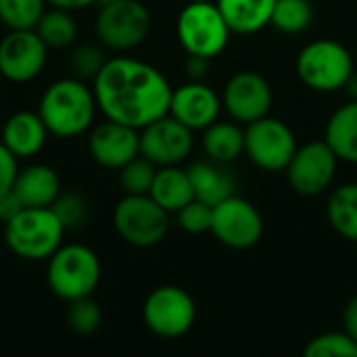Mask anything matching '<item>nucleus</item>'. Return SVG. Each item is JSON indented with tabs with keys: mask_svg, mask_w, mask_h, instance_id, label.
<instances>
[{
	"mask_svg": "<svg viewBox=\"0 0 357 357\" xmlns=\"http://www.w3.org/2000/svg\"><path fill=\"white\" fill-rule=\"evenodd\" d=\"M209 67H211V59H205V56L188 54L184 61V71L188 79H195V82H205V77L209 75Z\"/></svg>",
	"mask_w": 357,
	"mask_h": 357,
	"instance_id": "obj_36",
	"label": "nucleus"
},
{
	"mask_svg": "<svg viewBox=\"0 0 357 357\" xmlns=\"http://www.w3.org/2000/svg\"><path fill=\"white\" fill-rule=\"evenodd\" d=\"M105 63H107L105 48L94 46V44H82L69 56V69H71L73 77L84 79V82H92Z\"/></svg>",
	"mask_w": 357,
	"mask_h": 357,
	"instance_id": "obj_32",
	"label": "nucleus"
},
{
	"mask_svg": "<svg viewBox=\"0 0 357 357\" xmlns=\"http://www.w3.org/2000/svg\"><path fill=\"white\" fill-rule=\"evenodd\" d=\"M345 90H347V94H349L351 100H357V69L351 71V75H349V79L345 84Z\"/></svg>",
	"mask_w": 357,
	"mask_h": 357,
	"instance_id": "obj_40",
	"label": "nucleus"
},
{
	"mask_svg": "<svg viewBox=\"0 0 357 357\" xmlns=\"http://www.w3.org/2000/svg\"><path fill=\"white\" fill-rule=\"evenodd\" d=\"M88 153L105 169H121L140 155V130L126 123L105 119L90 130Z\"/></svg>",
	"mask_w": 357,
	"mask_h": 357,
	"instance_id": "obj_16",
	"label": "nucleus"
},
{
	"mask_svg": "<svg viewBox=\"0 0 357 357\" xmlns=\"http://www.w3.org/2000/svg\"><path fill=\"white\" fill-rule=\"evenodd\" d=\"M176 36L186 54L215 59L228 48L232 31L215 2L192 0L178 15Z\"/></svg>",
	"mask_w": 357,
	"mask_h": 357,
	"instance_id": "obj_6",
	"label": "nucleus"
},
{
	"mask_svg": "<svg viewBox=\"0 0 357 357\" xmlns=\"http://www.w3.org/2000/svg\"><path fill=\"white\" fill-rule=\"evenodd\" d=\"M232 33L251 36L272 23L276 0H215Z\"/></svg>",
	"mask_w": 357,
	"mask_h": 357,
	"instance_id": "obj_21",
	"label": "nucleus"
},
{
	"mask_svg": "<svg viewBox=\"0 0 357 357\" xmlns=\"http://www.w3.org/2000/svg\"><path fill=\"white\" fill-rule=\"evenodd\" d=\"M303 354L307 357H357V341H354L345 331L324 333L314 337Z\"/></svg>",
	"mask_w": 357,
	"mask_h": 357,
	"instance_id": "obj_31",
	"label": "nucleus"
},
{
	"mask_svg": "<svg viewBox=\"0 0 357 357\" xmlns=\"http://www.w3.org/2000/svg\"><path fill=\"white\" fill-rule=\"evenodd\" d=\"M100 259L86 245H61L48 257V287L67 303L82 297H92L100 282Z\"/></svg>",
	"mask_w": 357,
	"mask_h": 357,
	"instance_id": "obj_4",
	"label": "nucleus"
},
{
	"mask_svg": "<svg viewBox=\"0 0 357 357\" xmlns=\"http://www.w3.org/2000/svg\"><path fill=\"white\" fill-rule=\"evenodd\" d=\"M46 4V0H0V21L8 29H33Z\"/></svg>",
	"mask_w": 357,
	"mask_h": 357,
	"instance_id": "obj_28",
	"label": "nucleus"
},
{
	"mask_svg": "<svg viewBox=\"0 0 357 357\" xmlns=\"http://www.w3.org/2000/svg\"><path fill=\"white\" fill-rule=\"evenodd\" d=\"M272 86L259 71H236L224 86L222 105L230 119L243 126L266 117L272 109Z\"/></svg>",
	"mask_w": 357,
	"mask_h": 357,
	"instance_id": "obj_14",
	"label": "nucleus"
},
{
	"mask_svg": "<svg viewBox=\"0 0 357 357\" xmlns=\"http://www.w3.org/2000/svg\"><path fill=\"white\" fill-rule=\"evenodd\" d=\"M299 79L316 92L343 90L356 69L354 54L347 46L333 38H322L305 44L295 61Z\"/></svg>",
	"mask_w": 357,
	"mask_h": 357,
	"instance_id": "obj_5",
	"label": "nucleus"
},
{
	"mask_svg": "<svg viewBox=\"0 0 357 357\" xmlns=\"http://www.w3.org/2000/svg\"><path fill=\"white\" fill-rule=\"evenodd\" d=\"M192 130L180 123L169 113L140 130V155L157 167L180 165L192 153Z\"/></svg>",
	"mask_w": 357,
	"mask_h": 357,
	"instance_id": "obj_15",
	"label": "nucleus"
},
{
	"mask_svg": "<svg viewBox=\"0 0 357 357\" xmlns=\"http://www.w3.org/2000/svg\"><path fill=\"white\" fill-rule=\"evenodd\" d=\"M324 140L335 151L339 161L357 165V100L349 98V102L331 115Z\"/></svg>",
	"mask_w": 357,
	"mask_h": 357,
	"instance_id": "obj_22",
	"label": "nucleus"
},
{
	"mask_svg": "<svg viewBox=\"0 0 357 357\" xmlns=\"http://www.w3.org/2000/svg\"><path fill=\"white\" fill-rule=\"evenodd\" d=\"M178 224L188 234H203L211 228V205L192 199L178 213Z\"/></svg>",
	"mask_w": 357,
	"mask_h": 357,
	"instance_id": "obj_34",
	"label": "nucleus"
},
{
	"mask_svg": "<svg viewBox=\"0 0 357 357\" xmlns=\"http://www.w3.org/2000/svg\"><path fill=\"white\" fill-rule=\"evenodd\" d=\"M113 2H119V0H98V6H102V4H113Z\"/></svg>",
	"mask_w": 357,
	"mask_h": 357,
	"instance_id": "obj_41",
	"label": "nucleus"
},
{
	"mask_svg": "<svg viewBox=\"0 0 357 357\" xmlns=\"http://www.w3.org/2000/svg\"><path fill=\"white\" fill-rule=\"evenodd\" d=\"M222 109V96L209 84L195 79L178 86L169 100V115L192 132H203L218 121Z\"/></svg>",
	"mask_w": 357,
	"mask_h": 357,
	"instance_id": "obj_17",
	"label": "nucleus"
},
{
	"mask_svg": "<svg viewBox=\"0 0 357 357\" xmlns=\"http://www.w3.org/2000/svg\"><path fill=\"white\" fill-rule=\"evenodd\" d=\"M65 232L50 207H23L4 224V243L13 255L25 261H44L63 245Z\"/></svg>",
	"mask_w": 357,
	"mask_h": 357,
	"instance_id": "obj_3",
	"label": "nucleus"
},
{
	"mask_svg": "<svg viewBox=\"0 0 357 357\" xmlns=\"http://www.w3.org/2000/svg\"><path fill=\"white\" fill-rule=\"evenodd\" d=\"M13 190L23 207H50L61 195V180L52 167L33 163L17 172Z\"/></svg>",
	"mask_w": 357,
	"mask_h": 357,
	"instance_id": "obj_19",
	"label": "nucleus"
},
{
	"mask_svg": "<svg viewBox=\"0 0 357 357\" xmlns=\"http://www.w3.org/2000/svg\"><path fill=\"white\" fill-rule=\"evenodd\" d=\"M144 326L161 339H180L195 326V299L180 287L163 284L149 293L142 305Z\"/></svg>",
	"mask_w": 357,
	"mask_h": 357,
	"instance_id": "obj_9",
	"label": "nucleus"
},
{
	"mask_svg": "<svg viewBox=\"0 0 357 357\" xmlns=\"http://www.w3.org/2000/svg\"><path fill=\"white\" fill-rule=\"evenodd\" d=\"M92 90L105 119L136 130L167 115L174 92L167 77L157 67L132 56L107 59L92 79Z\"/></svg>",
	"mask_w": 357,
	"mask_h": 357,
	"instance_id": "obj_1",
	"label": "nucleus"
},
{
	"mask_svg": "<svg viewBox=\"0 0 357 357\" xmlns=\"http://www.w3.org/2000/svg\"><path fill=\"white\" fill-rule=\"evenodd\" d=\"M21 209H23V203L19 201V197L15 195L13 188L0 192V222H2V224L10 222Z\"/></svg>",
	"mask_w": 357,
	"mask_h": 357,
	"instance_id": "obj_37",
	"label": "nucleus"
},
{
	"mask_svg": "<svg viewBox=\"0 0 357 357\" xmlns=\"http://www.w3.org/2000/svg\"><path fill=\"white\" fill-rule=\"evenodd\" d=\"M17 157L2 144L0 140V192L13 188L15 184V178H17Z\"/></svg>",
	"mask_w": 357,
	"mask_h": 357,
	"instance_id": "obj_35",
	"label": "nucleus"
},
{
	"mask_svg": "<svg viewBox=\"0 0 357 357\" xmlns=\"http://www.w3.org/2000/svg\"><path fill=\"white\" fill-rule=\"evenodd\" d=\"M314 21V8L310 0H276L272 23L278 31L295 36L305 31Z\"/></svg>",
	"mask_w": 357,
	"mask_h": 357,
	"instance_id": "obj_27",
	"label": "nucleus"
},
{
	"mask_svg": "<svg viewBox=\"0 0 357 357\" xmlns=\"http://www.w3.org/2000/svg\"><path fill=\"white\" fill-rule=\"evenodd\" d=\"M192 195L197 201H203L207 205H218L220 201L228 199L236 190V182L232 174L226 169V163L218 161H195L186 167Z\"/></svg>",
	"mask_w": 357,
	"mask_h": 357,
	"instance_id": "obj_20",
	"label": "nucleus"
},
{
	"mask_svg": "<svg viewBox=\"0 0 357 357\" xmlns=\"http://www.w3.org/2000/svg\"><path fill=\"white\" fill-rule=\"evenodd\" d=\"M295 132L278 117H261L245 126V155L264 172H284L297 151Z\"/></svg>",
	"mask_w": 357,
	"mask_h": 357,
	"instance_id": "obj_10",
	"label": "nucleus"
},
{
	"mask_svg": "<svg viewBox=\"0 0 357 357\" xmlns=\"http://www.w3.org/2000/svg\"><path fill=\"white\" fill-rule=\"evenodd\" d=\"M96 109L94 90L73 75L50 84L38 105V113L48 134L56 138H77L88 132L94 123Z\"/></svg>",
	"mask_w": 357,
	"mask_h": 357,
	"instance_id": "obj_2",
	"label": "nucleus"
},
{
	"mask_svg": "<svg viewBox=\"0 0 357 357\" xmlns=\"http://www.w3.org/2000/svg\"><path fill=\"white\" fill-rule=\"evenodd\" d=\"M65 322L71 333H75L79 337H88L100 328V322H102L100 305L92 297H82V299L69 301Z\"/></svg>",
	"mask_w": 357,
	"mask_h": 357,
	"instance_id": "obj_29",
	"label": "nucleus"
},
{
	"mask_svg": "<svg viewBox=\"0 0 357 357\" xmlns=\"http://www.w3.org/2000/svg\"><path fill=\"white\" fill-rule=\"evenodd\" d=\"M155 174L157 165L146 157L138 155L119 169V184L126 190V195H149Z\"/></svg>",
	"mask_w": 357,
	"mask_h": 357,
	"instance_id": "obj_30",
	"label": "nucleus"
},
{
	"mask_svg": "<svg viewBox=\"0 0 357 357\" xmlns=\"http://www.w3.org/2000/svg\"><path fill=\"white\" fill-rule=\"evenodd\" d=\"M343 331L357 341V295L349 299V303L343 310Z\"/></svg>",
	"mask_w": 357,
	"mask_h": 357,
	"instance_id": "obj_38",
	"label": "nucleus"
},
{
	"mask_svg": "<svg viewBox=\"0 0 357 357\" xmlns=\"http://www.w3.org/2000/svg\"><path fill=\"white\" fill-rule=\"evenodd\" d=\"M46 138H48V130L40 113L17 111L6 119L0 140L17 159H29L44 149Z\"/></svg>",
	"mask_w": 357,
	"mask_h": 357,
	"instance_id": "obj_18",
	"label": "nucleus"
},
{
	"mask_svg": "<svg viewBox=\"0 0 357 357\" xmlns=\"http://www.w3.org/2000/svg\"><path fill=\"white\" fill-rule=\"evenodd\" d=\"M48 61V46L36 29H8L0 40V75L13 84L36 79Z\"/></svg>",
	"mask_w": 357,
	"mask_h": 357,
	"instance_id": "obj_13",
	"label": "nucleus"
},
{
	"mask_svg": "<svg viewBox=\"0 0 357 357\" xmlns=\"http://www.w3.org/2000/svg\"><path fill=\"white\" fill-rule=\"evenodd\" d=\"M115 232L132 247L149 249L169 232V211L151 195H126L113 209Z\"/></svg>",
	"mask_w": 357,
	"mask_h": 357,
	"instance_id": "obj_7",
	"label": "nucleus"
},
{
	"mask_svg": "<svg viewBox=\"0 0 357 357\" xmlns=\"http://www.w3.org/2000/svg\"><path fill=\"white\" fill-rule=\"evenodd\" d=\"M203 151L207 159L232 163L245 155V128L238 121H213L203 130Z\"/></svg>",
	"mask_w": 357,
	"mask_h": 357,
	"instance_id": "obj_23",
	"label": "nucleus"
},
{
	"mask_svg": "<svg viewBox=\"0 0 357 357\" xmlns=\"http://www.w3.org/2000/svg\"><path fill=\"white\" fill-rule=\"evenodd\" d=\"M326 218L337 234L357 243V182L337 186L326 201Z\"/></svg>",
	"mask_w": 357,
	"mask_h": 357,
	"instance_id": "obj_25",
	"label": "nucleus"
},
{
	"mask_svg": "<svg viewBox=\"0 0 357 357\" xmlns=\"http://www.w3.org/2000/svg\"><path fill=\"white\" fill-rule=\"evenodd\" d=\"M209 232L228 249L245 251L255 247L264 234V220L257 207L243 197H228L211 207Z\"/></svg>",
	"mask_w": 357,
	"mask_h": 357,
	"instance_id": "obj_11",
	"label": "nucleus"
},
{
	"mask_svg": "<svg viewBox=\"0 0 357 357\" xmlns=\"http://www.w3.org/2000/svg\"><path fill=\"white\" fill-rule=\"evenodd\" d=\"M339 167V157L326 140H312L297 146L287 165V182L301 197H318L331 188Z\"/></svg>",
	"mask_w": 357,
	"mask_h": 357,
	"instance_id": "obj_12",
	"label": "nucleus"
},
{
	"mask_svg": "<svg viewBox=\"0 0 357 357\" xmlns=\"http://www.w3.org/2000/svg\"><path fill=\"white\" fill-rule=\"evenodd\" d=\"M50 6L56 8H65V10H82V8H90L94 4H98V0H46Z\"/></svg>",
	"mask_w": 357,
	"mask_h": 357,
	"instance_id": "obj_39",
	"label": "nucleus"
},
{
	"mask_svg": "<svg viewBox=\"0 0 357 357\" xmlns=\"http://www.w3.org/2000/svg\"><path fill=\"white\" fill-rule=\"evenodd\" d=\"M50 209L61 220L65 230L82 228L88 222V203L77 192H61L56 201L50 205Z\"/></svg>",
	"mask_w": 357,
	"mask_h": 357,
	"instance_id": "obj_33",
	"label": "nucleus"
},
{
	"mask_svg": "<svg viewBox=\"0 0 357 357\" xmlns=\"http://www.w3.org/2000/svg\"><path fill=\"white\" fill-rule=\"evenodd\" d=\"M149 195L169 213H178L186 203L195 199L188 172L178 165L157 167Z\"/></svg>",
	"mask_w": 357,
	"mask_h": 357,
	"instance_id": "obj_24",
	"label": "nucleus"
},
{
	"mask_svg": "<svg viewBox=\"0 0 357 357\" xmlns=\"http://www.w3.org/2000/svg\"><path fill=\"white\" fill-rule=\"evenodd\" d=\"M151 25V13L140 0H119L100 6L94 21V33L102 48L126 52L146 40Z\"/></svg>",
	"mask_w": 357,
	"mask_h": 357,
	"instance_id": "obj_8",
	"label": "nucleus"
},
{
	"mask_svg": "<svg viewBox=\"0 0 357 357\" xmlns=\"http://www.w3.org/2000/svg\"><path fill=\"white\" fill-rule=\"evenodd\" d=\"M33 29L48 48H67L77 40V23L71 10L56 6L44 10Z\"/></svg>",
	"mask_w": 357,
	"mask_h": 357,
	"instance_id": "obj_26",
	"label": "nucleus"
}]
</instances>
